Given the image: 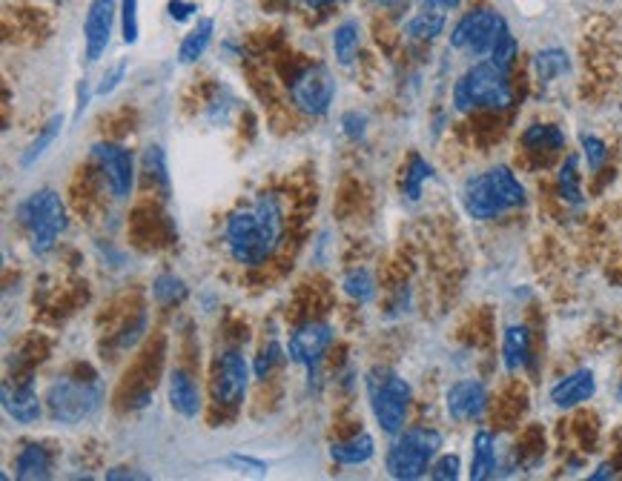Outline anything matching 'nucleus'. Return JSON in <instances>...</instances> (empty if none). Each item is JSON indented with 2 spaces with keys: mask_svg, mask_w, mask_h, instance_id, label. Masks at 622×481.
Masks as SVG:
<instances>
[{
  "mask_svg": "<svg viewBox=\"0 0 622 481\" xmlns=\"http://www.w3.org/2000/svg\"><path fill=\"white\" fill-rule=\"evenodd\" d=\"M614 476H617L614 464H600V467H597V470H594V473H591L588 479H591V481H602V479H614Z\"/></svg>",
  "mask_w": 622,
  "mask_h": 481,
  "instance_id": "nucleus-45",
  "label": "nucleus"
},
{
  "mask_svg": "<svg viewBox=\"0 0 622 481\" xmlns=\"http://www.w3.org/2000/svg\"><path fill=\"white\" fill-rule=\"evenodd\" d=\"M557 192L559 198L571 207H582L585 204V195H582V181H580V155H568L562 161V167L557 172Z\"/></svg>",
  "mask_w": 622,
  "mask_h": 481,
  "instance_id": "nucleus-24",
  "label": "nucleus"
},
{
  "mask_svg": "<svg viewBox=\"0 0 622 481\" xmlns=\"http://www.w3.org/2000/svg\"><path fill=\"white\" fill-rule=\"evenodd\" d=\"M516 55H519V43H516V38L511 35V29H505V32L499 35V41L494 43V49H491L488 61L494 63L496 69H502L505 75H511V69H514V63H516Z\"/></svg>",
  "mask_w": 622,
  "mask_h": 481,
  "instance_id": "nucleus-33",
  "label": "nucleus"
},
{
  "mask_svg": "<svg viewBox=\"0 0 622 481\" xmlns=\"http://www.w3.org/2000/svg\"><path fill=\"white\" fill-rule=\"evenodd\" d=\"M307 9H327V6H336L339 0H301Z\"/></svg>",
  "mask_w": 622,
  "mask_h": 481,
  "instance_id": "nucleus-46",
  "label": "nucleus"
},
{
  "mask_svg": "<svg viewBox=\"0 0 622 481\" xmlns=\"http://www.w3.org/2000/svg\"><path fill=\"white\" fill-rule=\"evenodd\" d=\"M496 473V439L491 430H476L473 436V456H471V476L473 481L491 479Z\"/></svg>",
  "mask_w": 622,
  "mask_h": 481,
  "instance_id": "nucleus-21",
  "label": "nucleus"
},
{
  "mask_svg": "<svg viewBox=\"0 0 622 481\" xmlns=\"http://www.w3.org/2000/svg\"><path fill=\"white\" fill-rule=\"evenodd\" d=\"M508 29L505 18L496 12V9H488V6H479L468 15H462L451 32V46L453 49H462L473 58H485L491 55L494 43L499 41V35Z\"/></svg>",
  "mask_w": 622,
  "mask_h": 481,
  "instance_id": "nucleus-8",
  "label": "nucleus"
},
{
  "mask_svg": "<svg viewBox=\"0 0 622 481\" xmlns=\"http://www.w3.org/2000/svg\"><path fill=\"white\" fill-rule=\"evenodd\" d=\"M342 132L350 138V141H362L367 132V118L362 115V112H344Z\"/></svg>",
  "mask_w": 622,
  "mask_h": 481,
  "instance_id": "nucleus-39",
  "label": "nucleus"
},
{
  "mask_svg": "<svg viewBox=\"0 0 622 481\" xmlns=\"http://www.w3.org/2000/svg\"><path fill=\"white\" fill-rule=\"evenodd\" d=\"M373 456H376V439L370 433H356L350 439L333 441V447H330V459L342 467H359V464H367Z\"/></svg>",
  "mask_w": 622,
  "mask_h": 481,
  "instance_id": "nucleus-19",
  "label": "nucleus"
},
{
  "mask_svg": "<svg viewBox=\"0 0 622 481\" xmlns=\"http://www.w3.org/2000/svg\"><path fill=\"white\" fill-rule=\"evenodd\" d=\"M52 476V456L43 444H23L15 459V479L43 481Z\"/></svg>",
  "mask_w": 622,
  "mask_h": 481,
  "instance_id": "nucleus-20",
  "label": "nucleus"
},
{
  "mask_svg": "<svg viewBox=\"0 0 622 481\" xmlns=\"http://www.w3.org/2000/svg\"><path fill=\"white\" fill-rule=\"evenodd\" d=\"M115 26V0H92L84 18V52L86 61L98 63L112 41Z\"/></svg>",
  "mask_w": 622,
  "mask_h": 481,
  "instance_id": "nucleus-13",
  "label": "nucleus"
},
{
  "mask_svg": "<svg viewBox=\"0 0 622 481\" xmlns=\"http://www.w3.org/2000/svg\"><path fill=\"white\" fill-rule=\"evenodd\" d=\"M445 410L453 421H479L488 410V390L479 378H462L448 387Z\"/></svg>",
  "mask_w": 622,
  "mask_h": 481,
  "instance_id": "nucleus-14",
  "label": "nucleus"
},
{
  "mask_svg": "<svg viewBox=\"0 0 622 481\" xmlns=\"http://www.w3.org/2000/svg\"><path fill=\"white\" fill-rule=\"evenodd\" d=\"M534 72H537V78L542 84H551V81H557V78L571 72V58H568L565 49H557V46L539 49L537 55H534Z\"/></svg>",
  "mask_w": 622,
  "mask_h": 481,
  "instance_id": "nucleus-26",
  "label": "nucleus"
},
{
  "mask_svg": "<svg viewBox=\"0 0 622 481\" xmlns=\"http://www.w3.org/2000/svg\"><path fill=\"white\" fill-rule=\"evenodd\" d=\"M620 398H622V384H620Z\"/></svg>",
  "mask_w": 622,
  "mask_h": 481,
  "instance_id": "nucleus-48",
  "label": "nucleus"
},
{
  "mask_svg": "<svg viewBox=\"0 0 622 481\" xmlns=\"http://www.w3.org/2000/svg\"><path fill=\"white\" fill-rule=\"evenodd\" d=\"M284 238V210L279 195L261 192L250 207L230 212L224 224V244L241 267H261L273 258Z\"/></svg>",
  "mask_w": 622,
  "mask_h": 481,
  "instance_id": "nucleus-1",
  "label": "nucleus"
},
{
  "mask_svg": "<svg viewBox=\"0 0 622 481\" xmlns=\"http://www.w3.org/2000/svg\"><path fill=\"white\" fill-rule=\"evenodd\" d=\"M127 61H118L115 66H109L107 72H104V78H101V84L95 86V95H112L118 86H121V81H124V75H127Z\"/></svg>",
  "mask_w": 622,
  "mask_h": 481,
  "instance_id": "nucleus-38",
  "label": "nucleus"
},
{
  "mask_svg": "<svg viewBox=\"0 0 622 481\" xmlns=\"http://www.w3.org/2000/svg\"><path fill=\"white\" fill-rule=\"evenodd\" d=\"M430 178H433V167H430L428 161L422 155H410L405 175H402V192H405V198L416 204L422 198V189H425Z\"/></svg>",
  "mask_w": 622,
  "mask_h": 481,
  "instance_id": "nucleus-29",
  "label": "nucleus"
},
{
  "mask_svg": "<svg viewBox=\"0 0 622 481\" xmlns=\"http://www.w3.org/2000/svg\"><path fill=\"white\" fill-rule=\"evenodd\" d=\"M373 3H379V6H387V9H393V6H402L405 0H373Z\"/></svg>",
  "mask_w": 622,
  "mask_h": 481,
  "instance_id": "nucleus-47",
  "label": "nucleus"
},
{
  "mask_svg": "<svg viewBox=\"0 0 622 481\" xmlns=\"http://www.w3.org/2000/svg\"><path fill=\"white\" fill-rule=\"evenodd\" d=\"M61 129H64V115H52V118L41 126V132L35 135V141H32V144L26 147V152L21 155V167L23 169L35 167V164L43 158V152L55 144V138L61 135Z\"/></svg>",
  "mask_w": 622,
  "mask_h": 481,
  "instance_id": "nucleus-28",
  "label": "nucleus"
},
{
  "mask_svg": "<svg viewBox=\"0 0 622 481\" xmlns=\"http://www.w3.org/2000/svg\"><path fill=\"white\" fill-rule=\"evenodd\" d=\"M359 46H362V26L356 21H344L336 26L333 32V55L342 66H350L359 55Z\"/></svg>",
  "mask_w": 622,
  "mask_h": 481,
  "instance_id": "nucleus-27",
  "label": "nucleus"
},
{
  "mask_svg": "<svg viewBox=\"0 0 622 481\" xmlns=\"http://www.w3.org/2000/svg\"><path fill=\"white\" fill-rule=\"evenodd\" d=\"M187 295H190V290H187L184 278H178V275H172V272H161V275L152 281V298H155L161 307H175V304H181Z\"/></svg>",
  "mask_w": 622,
  "mask_h": 481,
  "instance_id": "nucleus-30",
  "label": "nucleus"
},
{
  "mask_svg": "<svg viewBox=\"0 0 622 481\" xmlns=\"http://www.w3.org/2000/svg\"><path fill=\"white\" fill-rule=\"evenodd\" d=\"M250 376L253 367L238 350H224L218 353L213 367V398L218 407H238L247 390H250Z\"/></svg>",
  "mask_w": 622,
  "mask_h": 481,
  "instance_id": "nucleus-10",
  "label": "nucleus"
},
{
  "mask_svg": "<svg viewBox=\"0 0 622 481\" xmlns=\"http://www.w3.org/2000/svg\"><path fill=\"white\" fill-rule=\"evenodd\" d=\"M167 12H170V18L175 23H187L198 12V6H195L193 0H170Z\"/></svg>",
  "mask_w": 622,
  "mask_h": 481,
  "instance_id": "nucleus-40",
  "label": "nucleus"
},
{
  "mask_svg": "<svg viewBox=\"0 0 622 481\" xmlns=\"http://www.w3.org/2000/svg\"><path fill=\"white\" fill-rule=\"evenodd\" d=\"M3 410H6L9 419L18 421V424H35L43 413L35 384L32 381H23L18 387L3 384Z\"/></svg>",
  "mask_w": 622,
  "mask_h": 481,
  "instance_id": "nucleus-16",
  "label": "nucleus"
},
{
  "mask_svg": "<svg viewBox=\"0 0 622 481\" xmlns=\"http://www.w3.org/2000/svg\"><path fill=\"white\" fill-rule=\"evenodd\" d=\"M144 324H147V321H144V315H141L135 324H129L127 330H124V335H121V347H124V350H127V347H132V344H135V341L144 335Z\"/></svg>",
  "mask_w": 622,
  "mask_h": 481,
  "instance_id": "nucleus-42",
  "label": "nucleus"
},
{
  "mask_svg": "<svg viewBox=\"0 0 622 481\" xmlns=\"http://www.w3.org/2000/svg\"><path fill=\"white\" fill-rule=\"evenodd\" d=\"M121 35H124V43H138V35H141V23H138V0H121Z\"/></svg>",
  "mask_w": 622,
  "mask_h": 481,
  "instance_id": "nucleus-36",
  "label": "nucleus"
},
{
  "mask_svg": "<svg viewBox=\"0 0 622 481\" xmlns=\"http://www.w3.org/2000/svg\"><path fill=\"white\" fill-rule=\"evenodd\" d=\"M104 401V387L98 378L58 376L46 390V410L55 424H81Z\"/></svg>",
  "mask_w": 622,
  "mask_h": 481,
  "instance_id": "nucleus-7",
  "label": "nucleus"
},
{
  "mask_svg": "<svg viewBox=\"0 0 622 481\" xmlns=\"http://www.w3.org/2000/svg\"><path fill=\"white\" fill-rule=\"evenodd\" d=\"M290 98L293 106L310 115V118H322L330 112L333 98H336V78L333 72L316 63V66H307L304 72H299L290 84Z\"/></svg>",
  "mask_w": 622,
  "mask_h": 481,
  "instance_id": "nucleus-9",
  "label": "nucleus"
},
{
  "mask_svg": "<svg viewBox=\"0 0 622 481\" xmlns=\"http://www.w3.org/2000/svg\"><path fill=\"white\" fill-rule=\"evenodd\" d=\"M92 161L98 164L104 181H107L109 192L124 201L132 195V187H135V158L127 147L121 144H112V141H101L92 147Z\"/></svg>",
  "mask_w": 622,
  "mask_h": 481,
  "instance_id": "nucleus-11",
  "label": "nucleus"
},
{
  "mask_svg": "<svg viewBox=\"0 0 622 481\" xmlns=\"http://www.w3.org/2000/svg\"><path fill=\"white\" fill-rule=\"evenodd\" d=\"M580 144H582V158H585L588 169H591V172H600V169L605 167V161H608V147H605V141H602L600 135L582 132Z\"/></svg>",
  "mask_w": 622,
  "mask_h": 481,
  "instance_id": "nucleus-34",
  "label": "nucleus"
},
{
  "mask_svg": "<svg viewBox=\"0 0 622 481\" xmlns=\"http://www.w3.org/2000/svg\"><path fill=\"white\" fill-rule=\"evenodd\" d=\"M342 287L344 293L350 295L353 301H359V304H367V301L376 298V281H373V275H370V270H365V267H356V270L347 272Z\"/></svg>",
  "mask_w": 622,
  "mask_h": 481,
  "instance_id": "nucleus-31",
  "label": "nucleus"
},
{
  "mask_svg": "<svg viewBox=\"0 0 622 481\" xmlns=\"http://www.w3.org/2000/svg\"><path fill=\"white\" fill-rule=\"evenodd\" d=\"M465 212L476 221H494L505 212L522 210L528 204V192L508 167H494L471 175L462 187Z\"/></svg>",
  "mask_w": 622,
  "mask_h": 481,
  "instance_id": "nucleus-2",
  "label": "nucleus"
},
{
  "mask_svg": "<svg viewBox=\"0 0 622 481\" xmlns=\"http://www.w3.org/2000/svg\"><path fill=\"white\" fill-rule=\"evenodd\" d=\"M445 26H448L445 12L422 9V12H416V15L408 21V26H405V35H408L410 41L428 43V41H436V38L445 32Z\"/></svg>",
  "mask_w": 622,
  "mask_h": 481,
  "instance_id": "nucleus-25",
  "label": "nucleus"
},
{
  "mask_svg": "<svg viewBox=\"0 0 622 481\" xmlns=\"http://www.w3.org/2000/svg\"><path fill=\"white\" fill-rule=\"evenodd\" d=\"M213 35H215V21L213 18H201V21L195 23L193 29L184 35V41L178 46V61L181 63H195L204 52H207V46L213 43Z\"/></svg>",
  "mask_w": 622,
  "mask_h": 481,
  "instance_id": "nucleus-22",
  "label": "nucleus"
},
{
  "mask_svg": "<svg viewBox=\"0 0 622 481\" xmlns=\"http://www.w3.org/2000/svg\"><path fill=\"white\" fill-rule=\"evenodd\" d=\"M597 396V376L594 370H574L565 378H559L557 384L551 387V401L559 410H571V407H580L585 401Z\"/></svg>",
  "mask_w": 622,
  "mask_h": 481,
  "instance_id": "nucleus-15",
  "label": "nucleus"
},
{
  "mask_svg": "<svg viewBox=\"0 0 622 481\" xmlns=\"http://www.w3.org/2000/svg\"><path fill=\"white\" fill-rule=\"evenodd\" d=\"M281 361H287V347H281L279 341H267L261 347V353L253 361V376L256 381H264V378L273 376V370L279 367Z\"/></svg>",
  "mask_w": 622,
  "mask_h": 481,
  "instance_id": "nucleus-32",
  "label": "nucleus"
},
{
  "mask_svg": "<svg viewBox=\"0 0 622 481\" xmlns=\"http://www.w3.org/2000/svg\"><path fill=\"white\" fill-rule=\"evenodd\" d=\"M18 224L26 230L35 255H46L66 230V207L55 189H38L18 204Z\"/></svg>",
  "mask_w": 622,
  "mask_h": 481,
  "instance_id": "nucleus-4",
  "label": "nucleus"
},
{
  "mask_svg": "<svg viewBox=\"0 0 622 481\" xmlns=\"http://www.w3.org/2000/svg\"><path fill=\"white\" fill-rule=\"evenodd\" d=\"M230 464H236L241 470H250V473H258V476H264L270 467H267V461L261 459H253V456H230Z\"/></svg>",
  "mask_w": 622,
  "mask_h": 481,
  "instance_id": "nucleus-41",
  "label": "nucleus"
},
{
  "mask_svg": "<svg viewBox=\"0 0 622 481\" xmlns=\"http://www.w3.org/2000/svg\"><path fill=\"white\" fill-rule=\"evenodd\" d=\"M367 396L376 424L387 436H399L408 424L413 390L405 378L390 367H373L367 373Z\"/></svg>",
  "mask_w": 622,
  "mask_h": 481,
  "instance_id": "nucleus-6",
  "label": "nucleus"
},
{
  "mask_svg": "<svg viewBox=\"0 0 622 481\" xmlns=\"http://www.w3.org/2000/svg\"><path fill=\"white\" fill-rule=\"evenodd\" d=\"M107 479L109 481H118V479L147 481L150 476H147V473H138V470H129V467H112V470H107Z\"/></svg>",
  "mask_w": 622,
  "mask_h": 481,
  "instance_id": "nucleus-43",
  "label": "nucleus"
},
{
  "mask_svg": "<svg viewBox=\"0 0 622 481\" xmlns=\"http://www.w3.org/2000/svg\"><path fill=\"white\" fill-rule=\"evenodd\" d=\"M333 344V327L327 321H307L293 330L290 341H287V358L299 367H319L324 353Z\"/></svg>",
  "mask_w": 622,
  "mask_h": 481,
  "instance_id": "nucleus-12",
  "label": "nucleus"
},
{
  "mask_svg": "<svg viewBox=\"0 0 622 481\" xmlns=\"http://www.w3.org/2000/svg\"><path fill=\"white\" fill-rule=\"evenodd\" d=\"M144 169H147V175L155 178L161 189H164V195H170V172H167V158H164V149L161 147H147L144 149Z\"/></svg>",
  "mask_w": 622,
  "mask_h": 481,
  "instance_id": "nucleus-35",
  "label": "nucleus"
},
{
  "mask_svg": "<svg viewBox=\"0 0 622 481\" xmlns=\"http://www.w3.org/2000/svg\"><path fill=\"white\" fill-rule=\"evenodd\" d=\"M522 147L528 152H559L565 149V132L554 124H531L522 132Z\"/></svg>",
  "mask_w": 622,
  "mask_h": 481,
  "instance_id": "nucleus-23",
  "label": "nucleus"
},
{
  "mask_svg": "<svg viewBox=\"0 0 622 481\" xmlns=\"http://www.w3.org/2000/svg\"><path fill=\"white\" fill-rule=\"evenodd\" d=\"M502 364L508 373H519L531 364V333L525 324H511L502 335Z\"/></svg>",
  "mask_w": 622,
  "mask_h": 481,
  "instance_id": "nucleus-18",
  "label": "nucleus"
},
{
  "mask_svg": "<svg viewBox=\"0 0 622 481\" xmlns=\"http://www.w3.org/2000/svg\"><path fill=\"white\" fill-rule=\"evenodd\" d=\"M167 396H170L172 410L184 419H195L201 413V390L195 384L190 373L184 370H172L170 384H167Z\"/></svg>",
  "mask_w": 622,
  "mask_h": 481,
  "instance_id": "nucleus-17",
  "label": "nucleus"
},
{
  "mask_svg": "<svg viewBox=\"0 0 622 481\" xmlns=\"http://www.w3.org/2000/svg\"><path fill=\"white\" fill-rule=\"evenodd\" d=\"M442 450V433L433 427H408L399 436L385 456V470L390 479L416 481L430 473V464Z\"/></svg>",
  "mask_w": 622,
  "mask_h": 481,
  "instance_id": "nucleus-3",
  "label": "nucleus"
},
{
  "mask_svg": "<svg viewBox=\"0 0 622 481\" xmlns=\"http://www.w3.org/2000/svg\"><path fill=\"white\" fill-rule=\"evenodd\" d=\"M422 9H436V12H453L462 6V0H419Z\"/></svg>",
  "mask_w": 622,
  "mask_h": 481,
  "instance_id": "nucleus-44",
  "label": "nucleus"
},
{
  "mask_svg": "<svg viewBox=\"0 0 622 481\" xmlns=\"http://www.w3.org/2000/svg\"><path fill=\"white\" fill-rule=\"evenodd\" d=\"M514 104V86L502 69L491 61L473 63L471 69L453 86V106L456 112L473 109H508Z\"/></svg>",
  "mask_w": 622,
  "mask_h": 481,
  "instance_id": "nucleus-5",
  "label": "nucleus"
},
{
  "mask_svg": "<svg viewBox=\"0 0 622 481\" xmlns=\"http://www.w3.org/2000/svg\"><path fill=\"white\" fill-rule=\"evenodd\" d=\"M430 479L436 481H456L462 476V459L456 453H448V456H439V459L430 464Z\"/></svg>",
  "mask_w": 622,
  "mask_h": 481,
  "instance_id": "nucleus-37",
  "label": "nucleus"
}]
</instances>
